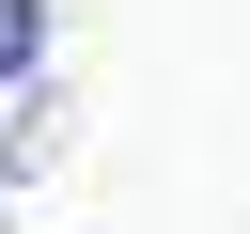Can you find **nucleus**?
<instances>
[{"label": "nucleus", "mask_w": 250, "mask_h": 234, "mask_svg": "<svg viewBox=\"0 0 250 234\" xmlns=\"http://www.w3.org/2000/svg\"><path fill=\"white\" fill-rule=\"evenodd\" d=\"M47 140V78H0V156H31Z\"/></svg>", "instance_id": "1"}, {"label": "nucleus", "mask_w": 250, "mask_h": 234, "mask_svg": "<svg viewBox=\"0 0 250 234\" xmlns=\"http://www.w3.org/2000/svg\"><path fill=\"white\" fill-rule=\"evenodd\" d=\"M47 62V0H0V78H31Z\"/></svg>", "instance_id": "2"}]
</instances>
